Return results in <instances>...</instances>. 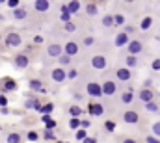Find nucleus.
<instances>
[{"mask_svg": "<svg viewBox=\"0 0 160 143\" xmlns=\"http://www.w3.org/2000/svg\"><path fill=\"white\" fill-rule=\"evenodd\" d=\"M151 24H153V19H151V17H145V19L142 21V30H145V32H147V30L151 28Z\"/></svg>", "mask_w": 160, "mask_h": 143, "instance_id": "nucleus-25", "label": "nucleus"}, {"mask_svg": "<svg viewBox=\"0 0 160 143\" xmlns=\"http://www.w3.org/2000/svg\"><path fill=\"white\" fill-rule=\"evenodd\" d=\"M145 108H147L149 111H157V110H158V106H157L155 102H147V104H145Z\"/></svg>", "mask_w": 160, "mask_h": 143, "instance_id": "nucleus-34", "label": "nucleus"}, {"mask_svg": "<svg viewBox=\"0 0 160 143\" xmlns=\"http://www.w3.org/2000/svg\"><path fill=\"white\" fill-rule=\"evenodd\" d=\"M65 6H67V11H69L71 15L77 13V11L80 9V2H69V4H65Z\"/></svg>", "mask_w": 160, "mask_h": 143, "instance_id": "nucleus-18", "label": "nucleus"}, {"mask_svg": "<svg viewBox=\"0 0 160 143\" xmlns=\"http://www.w3.org/2000/svg\"><path fill=\"white\" fill-rule=\"evenodd\" d=\"M132 99H134V95H132V91H127V93H123V97H121V101H123V104H130V102H132Z\"/></svg>", "mask_w": 160, "mask_h": 143, "instance_id": "nucleus-21", "label": "nucleus"}, {"mask_svg": "<svg viewBox=\"0 0 160 143\" xmlns=\"http://www.w3.org/2000/svg\"><path fill=\"white\" fill-rule=\"evenodd\" d=\"M45 140H54V134H52L50 130H47V132H45Z\"/></svg>", "mask_w": 160, "mask_h": 143, "instance_id": "nucleus-46", "label": "nucleus"}, {"mask_svg": "<svg viewBox=\"0 0 160 143\" xmlns=\"http://www.w3.org/2000/svg\"><path fill=\"white\" fill-rule=\"evenodd\" d=\"M128 52H130V56H134V54H138V52H142V43L140 41H128Z\"/></svg>", "mask_w": 160, "mask_h": 143, "instance_id": "nucleus-6", "label": "nucleus"}, {"mask_svg": "<svg viewBox=\"0 0 160 143\" xmlns=\"http://www.w3.org/2000/svg\"><path fill=\"white\" fill-rule=\"evenodd\" d=\"M151 67H153L155 71H160V60H155V62L151 63Z\"/></svg>", "mask_w": 160, "mask_h": 143, "instance_id": "nucleus-39", "label": "nucleus"}, {"mask_svg": "<svg viewBox=\"0 0 160 143\" xmlns=\"http://www.w3.org/2000/svg\"><path fill=\"white\" fill-rule=\"evenodd\" d=\"M60 19L67 24V22H71V13L67 11V6H62V15H60Z\"/></svg>", "mask_w": 160, "mask_h": 143, "instance_id": "nucleus-16", "label": "nucleus"}, {"mask_svg": "<svg viewBox=\"0 0 160 143\" xmlns=\"http://www.w3.org/2000/svg\"><path fill=\"white\" fill-rule=\"evenodd\" d=\"M30 89H34V91H45V87H43V84H41L39 80H30Z\"/></svg>", "mask_w": 160, "mask_h": 143, "instance_id": "nucleus-19", "label": "nucleus"}, {"mask_svg": "<svg viewBox=\"0 0 160 143\" xmlns=\"http://www.w3.org/2000/svg\"><path fill=\"white\" fill-rule=\"evenodd\" d=\"M47 52H48V56H52V58H60V56H62V52H63V48H62L58 43H52V45H48Z\"/></svg>", "mask_w": 160, "mask_h": 143, "instance_id": "nucleus-2", "label": "nucleus"}, {"mask_svg": "<svg viewBox=\"0 0 160 143\" xmlns=\"http://www.w3.org/2000/svg\"><path fill=\"white\" fill-rule=\"evenodd\" d=\"M13 17H15V19H24V17H26V9H22V7L13 9Z\"/></svg>", "mask_w": 160, "mask_h": 143, "instance_id": "nucleus-20", "label": "nucleus"}, {"mask_svg": "<svg viewBox=\"0 0 160 143\" xmlns=\"http://www.w3.org/2000/svg\"><path fill=\"white\" fill-rule=\"evenodd\" d=\"M101 87H102V93H104V95H114V93H116V89H118L116 82H112V80L104 82V84H102Z\"/></svg>", "mask_w": 160, "mask_h": 143, "instance_id": "nucleus-3", "label": "nucleus"}, {"mask_svg": "<svg viewBox=\"0 0 160 143\" xmlns=\"http://www.w3.org/2000/svg\"><path fill=\"white\" fill-rule=\"evenodd\" d=\"M34 7H36L38 11H41V13H43V11H47V9L50 7V4H48L47 0H38V2L34 4Z\"/></svg>", "mask_w": 160, "mask_h": 143, "instance_id": "nucleus-14", "label": "nucleus"}, {"mask_svg": "<svg viewBox=\"0 0 160 143\" xmlns=\"http://www.w3.org/2000/svg\"><path fill=\"white\" fill-rule=\"evenodd\" d=\"M0 39H2V36H0Z\"/></svg>", "mask_w": 160, "mask_h": 143, "instance_id": "nucleus-50", "label": "nucleus"}, {"mask_svg": "<svg viewBox=\"0 0 160 143\" xmlns=\"http://www.w3.org/2000/svg\"><path fill=\"white\" fill-rule=\"evenodd\" d=\"M153 134H155V138H157V136L160 138V123H155V125H153Z\"/></svg>", "mask_w": 160, "mask_h": 143, "instance_id": "nucleus-32", "label": "nucleus"}, {"mask_svg": "<svg viewBox=\"0 0 160 143\" xmlns=\"http://www.w3.org/2000/svg\"><path fill=\"white\" fill-rule=\"evenodd\" d=\"M123 143H136V141H134V140H125Z\"/></svg>", "mask_w": 160, "mask_h": 143, "instance_id": "nucleus-49", "label": "nucleus"}, {"mask_svg": "<svg viewBox=\"0 0 160 143\" xmlns=\"http://www.w3.org/2000/svg\"><path fill=\"white\" fill-rule=\"evenodd\" d=\"M88 93H89L91 97H101V95H102V87H101L99 84L91 82V84H88Z\"/></svg>", "mask_w": 160, "mask_h": 143, "instance_id": "nucleus-4", "label": "nucleus"}, {"mask_svg": "<svg viewBox=\"0 0 160 143\" xmlns=\"http://www.w3.org/2000/svg\"><path fill=\"white\" fill-rule=\"evenodd\" d=\"M50 76H52V80H54V82H63V80L67 78V72L63 71V69H60V67H58V69H54V71H52V74H50Z\"/></svg>", "mask_w": 160, "mask_h": 143, "instance_id": "nucleus-7", "label": "nucleus"}, {"mask_svg": "<svg viewBox=\"0 0 160 143\" xmlns=\"http://www.w3.org/2000/svg\"><path fill=\"white\" fill-rule=\"evenodd\" d=\"M60 63H63V65H65V63H69V56L62 54V56H60Z\"/></svg>", "mask_w": 160, "mask_h": 143, "instance_id": "nucleus-37", "label": "nucleus"}, {"mask_svg": "<svg viewBox=\"0 0 160 143\" xmlns=\"http://www.w3.org/2000/svg\"><path fill=\"white\" fill-rule=\"evenodd\" d=\"M86 11H88V15H97V4L89 2V4L86 6Z\"/></svg>", "mask_w": 160, "mask_h": 143, "instance_id": "nucleus-24", "label": "nucleus"}, {"mask_svg": "<svg viewBox=\"0 0 160 143\" xmlns=\"http://www.w3.org/2000/svg\"><path fill=\"white\" fill-rule=\"evenodd\" d=\"M86 136H88V132H86V130H82V128H78V130H77V140H82V141H84V140H86Z\"/></svg>", "mask_w": 160, "mask_h": 143, "instance_id": "nucleus-30", "label": "nucleus"}, {"mask_svg": "<svg viewBox=\"0 0 160 143\" xmlns=\"http://www.w3.org/2000/svg\"><path fill=\"white\" fill-rule=\"evenodd\" d=\"M125 22V17L121 15V13H118V15H114V24H118V26H121Z\"/></svg>", "mask_w": 160, "mask_h": 143, "instance_id": "nucleus-28", "label": "nucleus"}, {"mask_svg": "<svg viewBox=\"0 0 160 143\" xmlns=\"http://www.w3.org/2000/svg\"><path fill=\"white\" fill-rule=\"evenodd\" d=\"M140 99H142V102H153V91L151 89H142L140 91Z\"/></svg>", "mask_w": 160, "mask_h": 143, "instance_id": "nucleus-11", "label": "nucleus"}, {"mask_svg": "<svg viewBox=\"0 0 160 143\" xmlns=\"http://www.w3.org/2000/svg\"><path fill=\"white\" fill-rule=\"evenodd\" d=\"M118 78H119V80H123V82L130 80V71H128L127 67H123V69H118Z\"/></svg>", "mask_w": 160, "mask_h": 143, "instance_id": "nucleus-15", "label": "nucleus"}, {"mask_svg": "<svg viewBox=\"0 0 160 143\" xmlns=\"http://www.w3.org/2000/svg\"><path fill=\"white\" fill-rule=\"evenodd\" d=\"M127 65H128V67H134V65H136V58H134V56H128V58H127Z\"/></svg>", "mask_w": 160, "mask_h": 143, "instance_id": "nucleus-33", "label": "nucleus"}, {"mask_svg": "<svg viewBox=\"0 0 160 143\" xmlns=\"http://www.w3.org/2000/svg\"><path fill=\"white\" fill-rule=\"evenodd\" d=\"M8 143H21V136L17 134V132H11L9 136H8V140H6Z\"/></svg>", "mask_w": 160, "mask_h": 143, "instance_id": "nucleus-22", "label": "nucleus"}, {"mask_svg": "<svg viewBox=\"0 0 160 143\" xmlns=\"http://www.w3.org/2000/svg\"><path fill=\"white\" fill-rule=\"evenodd\" d=\"M91 65L95 69H104L106 67V58L104 56H93L91 58Z\"/></svg>", "mask_w": 160, "mask_h": 143, "instance_id": "nucleus-5", "label": "nucleus"}, {"mask_svg": "<svg viewBox=\"0 0 160 143\" xmlns=\"http://www.w3.org/2000/svg\"><path fill=\"white\" fill-rule=\"evenodd\" d=\"M145 141H147V143H160L155 136H147V140H145Z\"/></svg>", "mask_w": 160, "mask_h": 143, "instance_id": "nucleus-42", "label": "nucleus"}, {"mask_svg": "<svg viewBox=\"0 0 160 143\" xmlns=\"http://www.w3.org/2000/svg\"><path fill=\"white\" fill-rule=\"evenodd\" d=\"M123 119H125V123H128V125H134V123H138V121H140V117H138V113H136V111H125Z\"/></svg>", "mask_w": 160, "mask_h": 143, "instance_id": "nucleus-9", "label": "nucleus"}, {"mask_svg": "<svg viewBox=\"0 0 160 143\" xmlns=\"http://www.w3.org/2000/svg\"><path fill=\"white\" fill-rule=\"evenodd\" d=\"M69 126H71V128H80V119H78V117H71Z\"/></svg>", "mask_w": 160, "mask_h": 143, "instance_id": "nucleus-27", "label": "nucleus"}, {"mask_svg": "<svg viewBox=\"0 0 160 143\" xmlns=\"http://www.w3.org/2000/svg\"><path fill=\"white\" fill-rule=\"evenodd\" d=\"M28 140L30 141H38V134L36 132H28Z\"/></svg>", "mask_w": 160, "mask_h": 143, "instance_id": "nucleus-38", "label": "nucleus"}, {"mask_svg": "<svg viewBox=\"0 0 160 143\" xmlns=\"http://www.w3.org/2000/svg\"><path fill=\"white\" fill-rule=\"evenodd\" d=\"M4 89H6V91H13V89H17V82L11 80V78H8V80L4 82Z\"/></svg>", "mask_w": 160, "mask_h": 143, "instance_id": "nucleus-17", "label": "nucleus"}, {"mask_svg": "<svg viewBox=\"0 0 160 143\" xmlns=\"http://www.w3.org/2000/svg\"><path fill=\"white\" fill-rule=\"evenodd\" d=\"M77 52H78V45H77V43H73V41H69V43L65 45V56H69V58H71V56H75Z\"/></svg>", "mask_w": 160, "mask_h": 143, "instance_id": "nucleus-10", "label": "nucleus"}, {"mask_svg": "<svg viewBox=\"0 0 160 143\" xmlns=\"http://www.w3.org/2000/svg\"><path fill=\"white\" fill-rule=\"evenodd\" d=\"M104 126H106V130H114V128H116V125H114L112 121H108V123H106Z\"/></svg>", "mask_w": 160, "mask_h": 143, "instance_id": "nucleus-45", "label": "nucleus"}, {"mask_svg": "<svg viewBox=\"0 0 160 143\" xmlns=\"http://www.w3.org/2000/svg\"><path fill=\"white\" fill-rule=\"evenodd\" d=\"M102 22H104V26H112V24H114V17H110V15H106V17L102 19Z\"/></svg>", "mask_w": 160, "mask_h": 143, "instance_id": "nucleus-31", "label": "nucleus"}, {"mask_svg": "<svg viewBox=\"0 0 160 143\" xmlns=\"http://www.w3.org/2000/svg\"><path fill=\"white\" fill-rule=\"evenodd\" d=\"M21 43H22V39H21L19 34H15V32H11V34L6 36V45L8 47H19Z\"/></svg>", "mask_w": 160, "mask_h": 143, "instance_id": "nucleus-1", "label": "nucleus"}, {"mask_svg": "<svg viewBox=\"0 0 160 143\" xmlns=\"http://www.w3.org/2000/svg\"><path fill=\"white\" fill-rule=\"evenodd\" d=\"M34 41H36V43H41L43 39H41V36H36V37H34Z\"/></svg>", "mask_w": 160, "mask_h": 143, "instance_id": "nucleus-48", "label": "nucleus"}, {"mask_svg": "<svg viewBox=\"0 0 160 143\" xmlns=\"http://www.w3.org/2000/svg\"><path fill=\"white\" fill-rule=\"evenodd\" d=\"M116 45H118V47H125V45H128V36H127L125 32L118 34V37H116Z\"/></svg>", "mask_w": 160, "mask_h": 143, "instance_id": "nucleus-12", "label": "nucleus"}, {"mask_svg": "<svg viewBox=\"0 0 160 143\" xmlns=\"http://www.w3.org/2000/svg\"><path fill=\"white\" fill-rule=\"evenodd\" d=\"M80 128H82V130L89 128V121H80Z\"/></svg>", "mask_w": 160, "mask_h": 143, "instance_id": "nucleus-41", "label": "nucleus"}, {"mask_svg": "<svg viewBox=\"0 0 160 143\" xmlns=\"http://www.w3.org/2000/svg\"><path fill=\"white\" fill-rule=\"evenodd\" d=\"M6 104H8V99H6V97H0V106L6 108Z\"/></svg>", "mask_w": 160, "mask_h": 143, "instance_id": "nucleus-47", "label": "nucleus"}, {"mask_svg": "<svg viewBox=\"0 0 160 143\" xmlns=\"http://www.w3.org/2000/svg\"><path fill=\"white\" fill-rule=\"evenodd\" d=\"M84 45H86V47L93 45V37H86V39H84Z\"/></svg>", "mask_w": 160, "mask_h": 143, "instance_id": "nucleus-44", "label": "nucleus"}, {"mask_svg": "<svg viewBox=\"0 0 160 143\" xmlns=\"http://www.w3.org/2000/svg\"><path fill=\"white\" fill-rule=\"evenodd\" d=\"M77 74H78V72H77L75 69H73V71H69V72H67V78H71V80H73V78H77Z\"/></svg>", "mask_w": 160, "mask_h": 143, "instance_id": "nucleus-43", "label": "nucleus"}, {"mask_svg": "<svg viewBox=\"0 0 160 143\" xmlns=\"http://www.w3.org/2000/svg\"><path fill=\"white\" fill-rule=\"evenodd\" d=\"M8 6H9V7H13V9H17V6H19V0H8Z\"/></svg>", "mask_w": 160, "mask_h": 143, "instance_id": "nucleus-35", "label": "nucleus"}, {"mask_svg": "<svg viewBox=\"0 0 160 143\" xmlns=\"http://www.w3.org/2000/svg\"><path fill=\"white\" fill-rule=\"evenodd\" d=\"M69 113H71L73 117H78L80 113H82V110H80L78 106H71V108H69Z\"/></svg>", "mask_w": 160, "mask_h": 143, "instance_id": "nucleus-29", "label": "nucleus"}, {"mask_svg": "<svg viewBox=\"0 0 160 143\" xmlns=\"http://www.w3.org/2000/svg\"><path fill=\"white\" fill-rule=\"evenodd\" d=\"M52 110H54V106H52V104H45V106H41L39 111L43 113V115H48V113H50Z\"/></svg>", "mask_w": 160, "mask_h": 143, "instance_id": "nucleus-26", "label": "nucleus"}, {"mask_svg": "<svg viewBox=\"0 0 160 143\" xmlns=\"http://www.w3.org/2000/svg\"><path fill=\"white\" fill-rule=\"evenodd\" d=\"M89 113L91 115H102V111H104V108H102V104H89Z\"/></svg>", "mask_w": 160, "mask_h": 143, "instance_id": "nucleus-13", "label": "nucleus"}, {"mask_svg": "<svg viewBox=\"0 0 160 143\" xmlns=\"http://www.w3.org/2000/svg\"><path fill=\"white\" fill-rule=\"evenodd\" d=\"M26 108H36V110H41V104L39 101H36V99H30V101H26V104H24Z\"/></svg>", "mask_w": 160, "mask_h": 143, "instance_id": "nucleus-23", "label": "nucleus"}, {"mask_svg": "<svg viewBox=\"0 0 160 143\" xmlns=\"http://www.w3.org/2000/svg\"><path fill=\"white\" fill-rule=\"evenodd\" d=\"M45 125H47V130H50V128H54V126H56V121H52V119H50V121H48V123H45Z\"/></svg>", "mask_w": 160, "mask_h": 143, "instance_id": "nucleus-40", "label": "nucleus"}, {"mask_svg": "<svg viewBox=\"0 0 160 143\" xmlns=\"http://www.w3.org/2000/svg\"><path fill=\"white\" fill-rule=\"evenodd\" d=\"M65 30H67V32H75V30H77V26H75L73 22H67V24H65Z\"/></svg>", "mask_w": 160, "mask_h": 143, "instance_id": "nucleus-36", "label": "nucleus"}, {"mask_svg": "<svg viewBox=\"0 0 160 143\" xmlns=\"http://www.w3.org/2000/svg\"><path fill=\"white\" fill-rule=\"evenodd\" d=\"M28 56H24V54H19V56H15V65L19 67V69H24V67H28Z\"/></svg>", "mask_w": 160, "mask_h": 143, "instance_id": "nucleus-8", "label": "nucleus"}]
</instances>
